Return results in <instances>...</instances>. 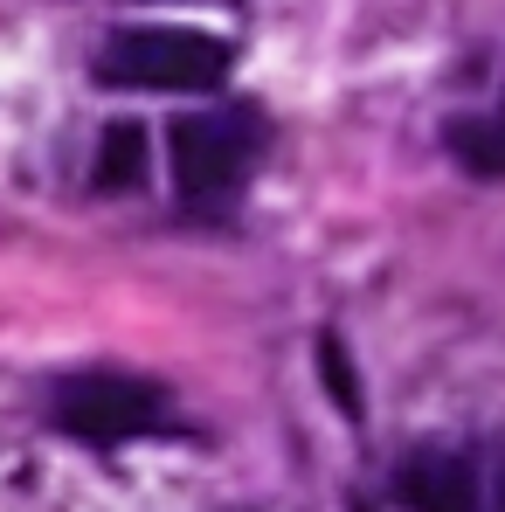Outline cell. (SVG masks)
I'll return each instance as SVG.
<instances>
[{
    "instance_id": "6da1fadb",
    "label": "cell",
    "mask_w": 505,
    "mask_h": 512,
    "mask_svg": "<svg viewBox=\"0 0 505 512\" xmlns=\"http://www.w3.org/2000/svg\"><path fill=\"white\" fill-rule=\"evenodd\" d=\"M263 160V118L250 104H208V111H187L173 118L167 132V167L180 201L194 208H222L243 194V180Z\"/></svg>"
},
{
    "instance_id": "7a4b0ae2",
    "label": "cell",
    "mask_w": 505,
    "mask_h": 512,
    "mask_svg": "<svg viewBox=\"0 0 505 512\" xmlns=\"http://www.w3.org/2000/svg\"><path fill=\"white\" fill-rule=\"evenodd\" d=\"M229 42L201 35V28H118L97 49V84L111 90H215L229 77Z\"/></svg>"
},
{
    "instance_id": "3957f363",
    "label": "cell",
    "mask_w": 505,
    "mask_h": 512,
    "mask_svg": "<svg viewBox=\"0 0 505 512\" xmlns=\"http://www.w3.org/2000/svg\"><path fill=\"white\" fill-rule=\"evenodd\" d=\"M49 416L63 436L111 450V443L153 436L167 423V388H153L139 374H118V367H77L49 388Z\"/></svg>"
},
{
    "instance_id": "277c9868",
    "label": "cell",
    "mask_w": 505,
    "mask_h": 512,
    "mask_svg": "<svg viewBox=\"0 0 505 512\" xmlns=\"http://www.w3.org/2000/svg\"><path fill=\"white\" fill-rule=\"evenodd\" d=\"M395 499L409 512H492L485 471L457 450H409L395 471Z\"/></svg>"
},
{
    "instance_id": "5b68a950",
    "label": "cell",
    "mask_w": 505,
    "mask_h": 512,
    "mask_svg": "<svg viewBox=\"0 0 505 512\" xmlns=\"http://www.w3.org/2000/svg\"><path fill=\"white\" fill-rule=\"evenodd\" d=\"M153 167V146H146V125H132V118H118L104 139H97V167H90V187L97 194H132L139 180Z\"/></svg>"
},
{
    "instance_id": "8992f818",
    "label": "cell",
    "mask_w": 505,
    "mask_h": 512,
    "mask_svg": "<svg viewBox=\"0 0 505 512\" xmlns=\"http://www.w3.org/2000/svg\"><path fill=\"white\" fill-rule=\"evenodd\" d=\"M450 153H457V167L478 173V180H505V118H478V111H464V118H450Z\"/></svg>"
},
{
    "instance_id": "52a82bcc",
    "label": "cell",
    "mask_w": 505,
    "mask_h": 512,
    "mask_svg": "<svg viewBox=\"0 0 505 512\" xmlns=\"http://www.w3.org/2000/svg\"><path fill=\"white\" fill-rule=\"evenodd\" d=\"M319 381L333 388V402H339V416H360V388H353V360H346V346L326 333L319 340Z\"/></svg>"
},
{
    "instance_id": "ba28073f",
    "label": "cell",
    "mask_w": 505,
    "mask_h": 512,
    "mask_svg": "<svg viewBox=\"0 0 505 512\" xmlns=\"http://www.w3.org/2000/svg\"><path fill=\"white\" fill-rule=\"evenodd\" d=\"M499 118H505V111H499Z\"/></svg>"
}]
</instances>
